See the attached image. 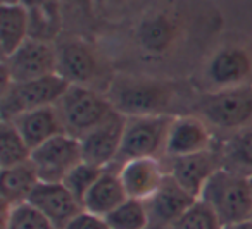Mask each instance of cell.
<instances>
[{"label": "cell", "mask_w": 252, "mask_h": 229, "mask_svg": "<svg viewBox=\"0 0 252 229\" xmlns=\"http://www.w3.org/2000/svg\"><path fill=\"white\" fill-rule=\"evenodd\" d=\"M199 200L209 205L223 226L252 219V186L249 177L220 169L206 184Z\"/></svg>", "instance_id": "cell-1"}, {"label": "cell", "mask_w": 252, "mask_h": 229, "mask_svg": "<svg viewBox=\"0 0 252 229\" xmlns=\"http://www.w3.org/2000/svg\"><path fill=\"white\" fill-rule=\"evenodd\" d=\"M66 135L81 140L114 114L111 100L90 86L71 85L56 105Z\"/></svg>", "instance_id": "cell-2"}, {"label": "cell", "mask_w": 252, "mask_h": 229, "mask_svg": "<svg viewBox=\"0 0 252 229\" xmlns=\"http://www.w3.org/2000/svg\"><path fill=\"white\" fill-rule=\"evenodd\" d=\"M173 121L175 117L169 114L128 117L116 166L135 159H161L166 152Z\"/></svg>", "instance_id": "cell-3"}, {"label": "cell", "mask_w": 252, "mask_h": 229, "mask_svg": "<svg viewBox=\"0 0 252 229\" xmlns=\"http://www.w3.org/2000/svg\"><path fill=\"white\" fill-rule=\"evenodd\" d=\"M175 95L171 85L149 80H125L109 93L112 107L126 117L164 115Z\"/></svg>", "instance_id": "cell-4"}, {"label": "cell", "mask_w": 252, "mask_h": 229, "mask_svg": "<svg viewBox=\"0 0 252 229\" xmlns=\"http://www.w3.org/2000/svg\"><path fill=\"white\" fill-rule=\"evenodd\" d=\"M71 85L59 74L40 78L26 83H12L2 88V121H12L18 115L43 107H54L64 97Z\"/></svg>", "instance_id": "cell-5"}, {"label": "cell", "mask_w": 252, "mask_h": 229, "mask_svg": "<svg viewBox=\"0 0 252 229\" xmlns=\"http://www.w3.org/2000/svg\"><path fill=\"white\" fill-rule=\"evenodd\" d=\"M197 114L207 126L231 133L252 124V86L245 85L204 95L197 102Z\"/></svg>", "instance_id": "cell-6"}, {"label": "cell", "mask_w": 252, "mask_h": 229, "mask_svg": "<svg viewBox=\"0 0 252 229\" xmlns=\"http://www.w3.org/2000/svg\"><path fill=\"white\" fill-rule=\"evenodd\" d=\"M4 86L57 74V49L47 42L28 38L11 57L2 59Z\"/></svg>", "instance_id": "cell-7"}, {"label": "cell", "mask_w": 252, "mask_h": 229, "mask_svg": "<svg viewBox=\"0 0 252 229\" xmlns=\"http://www.w3.org/2000/svg\"><path fill=\"white\" fill-rule=\"evenodd\" d=\"M32 162L40 183H63L66 176L83 162L81 142L71 135H59L33 150Z\"/></svg>", "instance_id": "cell-8"}, {"label": "cell", "mask_w": 252, "mask_h": 229, "mask_svg": "<svg viewBox=\"0 0 252 229\" xmlns=\"http://www.w3.org/2000/svg\"><path fill=\"white\" fill-rule=\"evenodd\" d=\"M126 121H128L126 115L114 111V114L109 119H105L100 126L87 133L80 140L83 162L100 167V169H107V167L114 166L118 160L119 150H121Z\"/></svg>", "instance_id": "cell-9"}, {"label": "cell", "mask_w": 252, "mask_h": 229, "mask_svg": "<svg viewBox=\"0 0 252 229\" xmlns=\"http://www.w3.org/2000/svg\"><path fill=\"white\" fill-rule=\"evenodd\" d=\"M168 166L166 171L168 174L183 188L189 191L192 197L197 200L202 195L206 184L209 179L223 169V162H221L220 150L213 148L202 153H195V155H187V157H176V159H168Z\"/></svg>", "instance_id": "cell-10"}, {"label": "cell", "mask_w": 252, "mask_h": 229, "mask_svg": "<svg viewBox=\"0 0 252 229\" xmlns=\"http://www.w3.org/2000/svg\"><path fill=\"white\" fill-rule=\"evenodd\" d=\"M98 69V57L88 43L67 40L57 47V74L69 85L88 86L97 78Z\"/></svg>", "instance_id": "cell-11"}, {"label": "cell", "mask_w": 252, "mask_h": 229, "mask_svg": "<svg viewBox=\"0 0 252 229\" xmlns=\"http://www.w3.org/2000/svg\"><path fill=\"white\" fill-rule=\"evenodd\" d=\"M56 229H66L69 222L83 212V205L63 183H40L28 198Z\"/></svg>", "instance_id": "cell-12"}, {"label": "cell", "mask_w": 252, "mask_h": 229, "mask_svg": "<svg viewBox=\"0 0 252 229\" xmlns=\"http://www.w3.org/2000/svg\"><path fill=\"white\" fill-rule=\"evenodd\" d=\"M213 150V133L207 122L195 115L175 117L166 143V159L187 157Z\"/></svg>", "instance_id": "cell-13"}, {"label": "cell", "mask_w": 252, "mask_h": 229, "mask_svg": "<svg viewBox=\"0 0 252 229\" xmlns=\"http://www.w3.org/2000/svg\"><path fill=\"white\" fill-rule=\"evenodd\" d=\"M197 198L185 191L171 176H166L161 188L145 201L151 224L162 226L168 229L185 212H189L197 203Z\"/></svg>", "instance_id": "cell-14"}, {"label": "cell", "mask_w": 252, "mask_h": 229, "mask_svg": "<svg viewBox=\"0 0 252 229\" xmlns=\"http://www.w3.org/2000/svg\"><path fill=\"white\" fill-rule=\"evenodd\" d=\"M168 176L161 159H135L119 166V177L128 198L147 201Z\"/></svg>", "instance_id": "cell-15"}, {"label": "cell", "mask_w": 252, "mask_h": 229, "mask_svg": "<svg viewBox=\"0 0 252 229\" xmlns=\"http://www.w3.org/2000/svg\"><path fill=\"white\" fill-rule=\"evenodd\" d=\"M252 74V59L244 49H223L211 59L207 76L218 90L245 86Z\"/></svg>", "instance_id": "cell-16"}, {"label": "cell", "mask_w": 252, "mask_h": 229, "mask_svg": "<svg viewBox=\"0 0 252 229\" xmlns=\"http://www.w3.org/2000/svg\"><path fill=\"white\" fill-rule=\"evenodd\" d=\"M11 122L16 126V129L23 136L26 145L32 148V152L42 146L43 143H47L49 140L66 133L56 105L30 111L26 114L18 115Z\"/></svg>", "instance_id": "cell-17"}, {"label": "cell", "mask_w": 252, "mask_h": 229, "mask_svg": "<svg viewBox=\"0 0 252 229\" xmlns=\"http://www.w3.org/2000/svg\"><path fill=\"white\" fill-rule=\"evenodd\" d=\"M128 200V195L119 177V166H111L102 172L83 200V210L107 217L112 210Z\"/></svg>", "instance_id": "cell-18"}, {"label": "cell", "mask_w": 252, "mask_h": 229, "mask_svg": "<svg viewBox=\"0 0 252 229\" xmlns=\"http://www.w3.org/2000/svg\"><path fill=\"white\" fill-rule=\"evenodd\" d=\"M30 38V9L23 2L0 4V50L2 59L11 57Z\"/></svg>", "instance_id": "cell-19"}, {"label": "cell", "mask_w": 252, "mask_h": 229, "mask_svg": "<svg viewBox=\"0 0 252 229\" xmlns=\"http://www.w3.org/2000/svg\"><path fill=\"white\" fill-rule=\"evenodd\" d=\"M40 184V177L33 162L21 164V166L2 169L0 172V197L4 208L14 207L18 203H25L35 188Z\"/></svg>", "instance_id": "cell-20"}, {"label": "cell", "mask_w": 252, "mask_h": 229, "mask_svg": "<svg viewBox=\"0 0 252 229\" xmlns=\"http://www.w3.org/2000/svg\"><path fill=\"white\" fill-rule=\"evenodd\" d=\"M223 167L249 177L252 174V124L233 131L220 148Z\"/></svg>", "instance_id": "cell-21"}, {"label": "cell", "mask_w": 252, "mask_h": 229, "mask_svg": "<svg viewBox=\"0 0 252 229\" xmlns=\"http://www.w3.org/2000/svg\"><path fill=\"white\" fill-rule=\"evenodd\" d=\"M138 42L147 52L164 54L176 40V26L168 16H149L138 26Z\"/></svg>", "instance_id": "cell-22"}, {"label": "cell", "mask_w": 252, "mask_h": 229, "mask_svg": "<svg viewBox=\"0 0 252 229\" xmlns=\"http://www.w3.org/2000/svg\"><path fill=\"white\" fill-rule=\"evenodd\" d=\"M32 148L11 121L0 126V169H11L32 160Z\"/></svg>", "instance_id": "cell-23"}, {"label": "cell", "mask_w": 252, "mask_h": 229, "mask_svg": "<svg viewBox=\"0 0 252 229\" xmlns=\"http://www.w3.org/2000/svg\"><path fill=\"white\" fill-rule=\"evenodd\" d=\"M30 9V38L50 43L59 35L61 18L56 4H28Z\"/></svg>", "instance_id": "cell-24"}, {"label": "cell", "mask_w": 252, "mask_h": 229, "mask_svg": "<svg viewBox=\"0 0 252 229\" xmlns=\"http://www.w3.org/2000/svg\"><path fill=\"white\" fill-rule=\"evenodd\" d=\"M105 219L112 229H145L151 224L145 201L135 198H128Z\"/></svg>", "instance_id": "cell-25"}, {"label": "cell", "mask_w": 252, "mask_h": 229, "mask_svg": "<svg viewBox=\"0 0 252 229\" xmlns=\"http://www.w3.org/2000/svg\"><path fill=\"white\" fill-rule=\"evenodd\" d=\"M4 229H56L30 201L4 208Z\"/></svg>", "instance_id": "cell-26"}, {"label": "cell", "mask_w": 252, "mask_h": 229, "mask_svg": "<svg viewBox=\"0 0 252 229\" xmlns=\"http://www.w3.org/2000/svg\"><path fill=\"white\" fill-rule=\"evenodd\" d=\"M104 171L105 169L95 167V166H92V164L81 162L67 174L66 179L63 181V184L73 193V197L83 205V200H85V197H87V193L92 190V186L97 183L98 177L102 176Z\"/></svg>", "instance_id": "cell-27"}, {"label": "cell", "mask_w": 252, "mask_h": 229, "mask_svg": "<svg viewBox=\"0 0 252 229\" xmlns=\"http://www.w3.org/2000/svg\"><path fill=\"white\" fill-rule=\"evenodd\" d=\"M168 229H223V224L220 222L218 215L211 210L209 205L199 200Z\"/></svg>", "instance_id": "cell-28"}, {"label": "cell", "mask_w": 252, "mask_h": 229, "mask_svg": "<svg viewBox=\"0 0 252 229\" xmlns=\"http://www.w3.org/2000/svg\"><path fill=\"white\" fill-rule=\"evenodd\" d=\"M66 229H112L105 217L83 210L69 222Z\"/></svg>", "instance_id": "cell-29"}, {"label": "cell", "mask_w": 252, "mask_h": 229, "mask_svg": "<svg viewBox=\"0 0 252 229\" xmlns=\"http://www.w3.org/2000/svg\"><path fill=\"white\" fill-rule=\"evenodd\" d=\"M223 229H252V222H238V224H231V226H223Z\"/></svg>", "instance_id": "cell-30"}, {"label": "cell", "mask_w": 252, "mask_h": 229, "mask_svg": "<svg viewBox=\"0 0 252 229\" xmlns=\"http://www.w3.org/2000/svg\"><path fill=\"white\" fill-rule=\"evenodd\" d=\"M145 229H166V228H162V226H156V224H149Z\"/></svg>", "instance_id": "cell-31"}, {"label": "cell", "mask_w": 252, "mask_h": 229, "mask_svg": "<svg viewBox=\"0 0 252 229\" xmlns=\"http://www.w3.org/2000/svg\"><path fill=\"white\" fill-rule=\"evenodd\" d=\"M249 181H251V186H252V174H251V176H249Z\"/></svg>", "instance_id": "cell-32"}, {"label": "cell", "mask_w": 252, "mask_h": 229, "mask_svg": "<svg viewBox=\"0 0 252 229\" xmlns=\"http://www.w3.org/2000/svg\"><path fill=\"white\" fill-rule=\"evenodd\" d=\"M251 222H252V219H251Z\"/></svg>", "instance_id": "cell-33"}]
</instances>
